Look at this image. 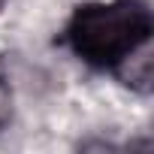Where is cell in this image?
Returning <instances> with one entry per match:
<instances>
[{
	"label": "cell",
	"instance_id": "1",
	"mask_svg": "<svg viewBox=\"0 0 154 154\" xmlns=\"http://www.w3.org/2000/svg\"><path fill=\"white\" fill-rule=\"evenodd\" d=\"M154 15L148 0H88L72 9L63 42L82 63L118 72L151 48Z\"/></svg>",
	"mask_w": 154,
	"mask_h": 154
},
{
	"label": "cell",
	"instance_id": "2",
	"mask_svg": "<svg viewBox=\"0 0 154 154\" xmlns=\"http://www.w3.org/2000/svg\"><path fill=\"white\" fill-rule=\"evenodd\" d=\"M3 3H6V0H0V9H3Z\"/></svg>",
	"mask_w": 154,
	"mask_h": 154
}]
</instances>
